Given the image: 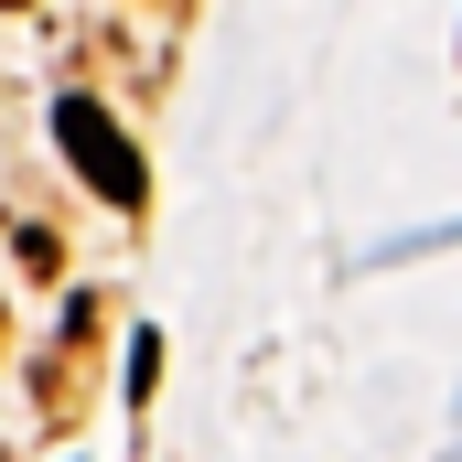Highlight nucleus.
I'll use <instances>...</instances> for the list:
<instances>
[{
  "instance_id": "nucleus-1",
  "label": "nucleus",
  "mask_w": 462,
  "mask_h": 462,
  "mask_svg": "<svg viewBox=\"0 0 462 462\" xmlns=\"http://www.w3.org/2000/svg\"><path fill=\"white\" fill-rule=\"evenodd\" d=\"M54 140H65V162L97 183V205H118V216H140V205H151V162L129 151V129H118L97 97H65V108H54Z\"/></svg>"
},
{
  "instance_id": "nucleus-2",
  "label": "nucleus",
  "mask_w": 462,
  "mask_h": 462,
  "mask_svg": "<svg viewBox=\"0 0 462 462\" xmlns=\"http://www.w3.org/2000/svg\"><path fill=\"white\" fill-rule=\"evenodd\" d=\"M151 387H162V334H129V409H151Z\"/></svg>"
}]
</instances>
